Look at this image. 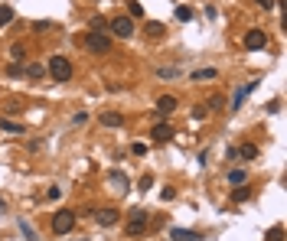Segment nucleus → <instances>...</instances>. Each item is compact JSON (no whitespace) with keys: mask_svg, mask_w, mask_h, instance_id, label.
I'll use <instances>...</instances> for the list:
<instances>
[{"mask_svg":"<svg viewBox=\"0 0 287 241\" xmlns=\"http://www.w3.org/2000/svg\"><path fill=\"white\" fill-rule=\"evenodd\" d=\"M85 49L95 52V55H105L111 49V36L108 33H98V30H89V33H85Z\"/></svg>","mask_w":287,"mask_h":241,"instance_id":"obj_1","label":"nucleus"},{"mask_svg":"<svg viewBox=\"0 0 287 241\" xmlns=\"http://www.w3.org/2000/svg\"><path fill=\"white\" fill-rule=\"evenodd\" d=\"M49 75H53L55 82H69V78H72V62H69L66 55H53V59H49Z\"/></svg>","mask_w":287,"mask_h":241,"instance_id":"obj_2","label":"nucleus"},{"mask_svg":"<svg viewBox=\"0 0 287 241\" xmlns=\"http://www.w3.org/2000/svg\"><path fill=\"white\" fill-rule=\"evenodd\" d=\"M72 228H75V212H72V208L55 212V219H53V235H69Z\"/></svg>","mask_w":287,"mask_h":241,"instance_id":"obj_3","label":"nucleus"},{"mask_svg":"<svg viewBox=\"0 0 287 241\" xmlns=\"http://www.w3.org/2000/svg\"><path fill=\"white\" fill-rule=\"evenodd\" d=\"M150 225V215L144 212V208H134L131 212V222H127V235H144Z\"/></svg>","mask_w":287,"mask_h":241,"instance_id":"obj_4","label":"nucleus"},{"mask_svg":"<svg viewBox=\"0 0 287 241\" xmlns=\"http://www.w3.org/2000/svg\"><path fill=\"white\" fill-rule=\"evenodd\" d=\"M111 33L118 36V39H131L134 36V20L131 17H114V20H111Z\"/></svg>","mask_w":287,"mask_h":241,"instance_id":"obj_5","label":"nucleus"},{"mask_svg":"<svg viewBox=\"0 0 287 241\" xmlns=\"http://www.w3.org/2000/svg\"><path fill=\"white\" fill-rule=\"evenodd\" d=\"M265 46H268L265 30H248V33H245V49H248V52H258V49H265Z\"/></svg>","mask_w":287,"mask_h":241,"instance_id":"obj_6","label":"nucleus"},{"mask_svg":"<svg viewBox=\"0 0 287 241\" xmlns=\"http://www.w3.org/2000/svg\"><path fill=\"white\" fill-rule=\"evenodd\" d=\"M173 111H177V98H173V95H163V98L157 101V118L160 120H166Z\"/></svg>","mask_w":287,"mask_h":241,"instance_id":"obj_7","label":"nucleus"},{"mask_svg":"<svg viewBox=\"0 0 287 241\" xmlns=\"http://www.w3.org/2000/svg\"><path fill=\"white\" fill-rule=\"evenodd\" d=\"M150 137H154V143H166V140H173V127H170V124H157L154 131H150Z\"/></svg>","mask_w":287,"mask_h":241,"instance_id":"obj_8","label":"nucleus"},{"mask_svg":"<svg viewBox=\"0 0 287 241\" xmlns=\"http://www.w3.org/2000/svg\"><path fill=\"white\" fill-rule=\"evenodd\" d=\"M95 222H98V225H118V208H98V212H95Z\"/></svg>","mask_w":287,"mask_h":241,"instance_id":"obj_9","label":"nucleus"},{"mask_svg":"<svg viewBox=\"0 0 287 241\" xmlns=\"http://www.w3.org/2000/svg\"><path fill=\"white\" fill-rule=\"evenodd\" d=\"M170 238L173 241H202V235L193 228H170Z\"/></svg>","mask_w":287,"mask_h":241,"instance_id":"obj_10","label":"nucleus"},{"mask_svg":"<svg viewBox=\"0 0 287 241\" xmlns=\"http://www.w3.org/2000/svg\"><path fill=\"white\" fill-rule=\"evenodd\" d=\"M254 88H258V82H248V85H242V88H238V91L232 95V108H235V111H238V104H242V101L248 98V95H251Z\"/></svg>","mask_w":287,"mask_h":241,"instance_id":"obj_11","label":"nucleus"},{"mask_svg":"<svg viewBox=\"0 0 287 241\" xmlns=\"http://www.w3.org/2000/svg\"><path fill=\"white\" fill-rule=\"evenodd\" d=\"M101 124H105V127H121L124 114H118V111H105V114H101Z\"/></svg>","mask_w":287,"mask_h":241,"instance_id":"obj_12","label":"nucleus"},{"mask_svg":"<svg viewBox=\"0 0 287 241\" xmlns=\"http://www.w3.org/2000/svg\"><path fill=\"white\" fill-rule=\"evenodd\" d=\"M144 33L150 36V39H160V36L166 33V26H163V23H157V20H147V26H144Z\"/></svg>","mask_w":287,"mask_h":241,"instance_id":"obj_13","label":"nucleus"},{"mask_svg":"<svg viewBox=\"0 0 287 241\" xmlns=\"http://www.w3.org/2000/svg\"><path fill=\"white\" fill-rule=\"evenodd\" d=\"M23 75H30V78H43V75H46V69L39 66V62H30V66H23Z\"/></svg>","mask_w":287,"mask_h":241,"instance_id":"obj_14","label":"nucleus"},{"mask_svg":"<svg viewBox=\"0 0 287 241\" xmlns=\"http://www.w3.org/2000/svg\"><path fill=\"white\" fill-rule=\"evenodd\" d=\"M209 78H219V72H215V69H199V72H193V82H209Z\"/></svg>","mask_w":287,"mask_h":241,"instance_id":"obj_15","label":"nucleus"},{"mask_svg":"<svg viewBox=\"0 0 287 241\" xmlns=\"http://www.w3.org/2000/svg\"><path fill=\"white\" fill-rule=\"evenodd\" d=\"M0 127L10 131V134H23V124L20 120H10V118H0Z\"/></svg>","mask_w":287,"mask_h":241,"instance_id":"obj_16","label":"nucleus"},{"mask_svg":"<svg viewBox=\"0 0 287 241\" xmlns=\"http://www.w3.org/2000/svg\"><path fill=\"white\" fill-rule=\"evenodd\" d=\"M238 156H242V160H254V156H258V147H254V143H242V147H238Z\"/></svg>","mask_w":287,"mask_h":241,"instance_id":"obj_17","label":"nucleus"},{"mask_svg":"<svg viewBox=\"0 0 287 241\" xmlns=\"http://www.w3.org/2000/svg\"><path fill=\"white\" fill-rule=\"evenodd\" d=\"M245 179H248L245 170H229V183H232V186H245Z\"/></svg>","mask_w":287,"mask_h":241,"instance_id":"obj_18","label":"nucleus"},{"mask_svg":"<svg viewBox=\"0 0 287 241\" xmlns=\"http://www.w3.org/2000/svg\"><path fill=\"white\" fill-rule=\"evenodd\" d=\"M111 183L118 186V192H127V186H131V183H127V176H124V173H111Z\"/></svg>","mask_w":287,"mask_h":241,"instance_id":"obj_19","label":"nucleus"},{"mask_svg":"<svg viewBox=\"0 0 287 241\" xmlns=\"http://www.w3.org/2000/svg\"><path fill=\"white\" fill-rule=\"evenodd\" d=\"M13 17H17V13H13V7H7V3H3V7H0V26L13 23Z\"/></svg>","mask_w":287,"mask_h":241,"instance_id":"obj_20","label":"nucleus"},{"mask_svg":"<svg viewBox=\"0 0 287 241\" xmlns=\"http://www.w3.org/2000/svg\"><path fill=\"white\" fill-rule=\"evenodd\" d=\"M248 196H251V189H248V186H242V189L235 186V189H232V202H245Z\"/></svg>","mask_w":287,"mask_h":241,"instance_id":"obj_21","label":"nucleus"},{"mask_svg":"<svg viewBox=\"0 0 287 241\" xmlns=\"http://www.w3.org/2000/svg\"><path fill=\"white\" fill-rule=\"evenodd\" d=\"M10 55H13V59H17V62H23V59H26V46H23V43H13Z\"/></svg>","mask_w":287,"mask_h":241,"instance_id":"obj_22","label":"nucleus"},{"mask_svg":"<svg viewBox=\"0 0 287 241\" xmlns=\"http://www.w3.org/2000/svg\"><path fill=\"white\" fill-rule=\"evenodd\" d=\"M265 241H284V228H281V225H274V228L265 235Z\"/></svg>","mask_w":287,"mask_h":241,"instance_id":"obj_23","label":"nucleus"},{"mask_svg":"<svg viewBox=\"0 0 287 241\" xmlns=\"http://www.w3.org/2000/svg\"><path fill=\"white\" fill-rule=\"evenodd\" d=\"M137 186H141V192H147V189L154 186V176H150V173H144V176H141V183H137Z\"/></svg>","mask_w":287,"mask_h":241,"instance_id":"obj_24","label":"nucleus"},{"mask_svg":"<svg viewBox=\"0 0 287 241\" xmlns=\"http://www.w3.org/2000/svg\"><path fill=\"white\" fill-rule=\"evenodd\" d=\"M127 13H131V17H144V7L137 0H131V3H127Z\"/></svg>","mask_w":287,"mask_h":241,"instance_id":"obj_25","label":"nucleus"},{"mask_svg":"<svg viewBox=\"0 0 287 241\" xmlns=\"http://www.w3.org/2000/svg\"><path fill=\"white\" fill-rule=\"evenodd\" d=\"M177 20H193V10L189 7H177Z\"/></svg>","mask_w":287,"mask_h":241,"instance_id":"obj_26","label":"nucleus"},{"mask_svg":"<svg viewBox=\"0 0 287 241\" xmlns=\"http://www.w3.org/2000/svg\"><path fill=\"white\" fill-rule=\"evenodd\" d=\"M20 231H23V235H26V241H36V231L30 228V225H26V222H20Z\"/></svg>","mask_w":287,"mask_h":241,"instance_id":"obj_27","label":"nucleus"},{"mask_svg":"<svg viewBox=\"0 0 287 241\" xmlns=\"http://www.w3.org/2000/svg\"><path fill=\"white\" fill-rule=\"evenodd\" d=\"M254 3H258L261 10H274V7H277V0H254Z\"/></svg>","mask_w":287,"mask_h":241,"instance_id":"obj_28","label":"nucleus"},{"mask_svg":"<svg viewBox=\"0 0 287 241\" xmlns=\"http://www.w3.org/2000/svg\"><path fill=\"white\" fill-rule=\"evenodd\" d=\"M105 26H108V23H105V17H95V20H91V30H98V33L105 30Z\"/></svg>","mask_w":287,"mask_h":241,"instance_id":"obj_29","label":"nucleus"},{"mask_svg":"<svg viewBox=\"0 0 287 241\" xmlns=\"http://www.w3.org/2000/svg\"><path fill=\"white\" fill-rule=\"evenodd\" d=\"M206 114H209V111H206V104H199V108H193V118H196V120H202Z\"/></svg>","mask_w":287,"mask_h":241,"instance_id":"obj_30","label":"nucleus"},{"mask_svg":"<svg viewBox=\"0 0 287 241\" xmlns=\"http://www.w3.org/2000/svg\"><path fill=\"white\" fill-rule=\"evenodd\" d=\"M131 150H134V156H144V154H147V147H144V143H134Z\"/></svg>","mask_w":287,"mask_h":241,"instance_id":"obj_31","label":"nucleus"},{"mask_svg":"<svg viewBox=\"0 0 287 241\" xmlns=\"http://www.w3.org/2000/svg\"><path fill=\"white\" fill-rule=\"evenodd\" d=\"M10 75H23V62H13V66H10Z\"/></svg>","mask_w":287,"mask_h":241,"instance_id":"obj_32","label":"nucleus"},{"mask_svg":"<svg viewBox=\"0 0 287 241\" xmlns=\"http://www.w3.org/2000/svg\"><path fill=\"white\" fill-rule=\"evenodd\" d=\"M0 208H3V199H0Z\"/></svg>","mask_w":287,"mask_h":241,"instance_id":"obj_33","label":"nucleus"},{"mask_svg":"<svg viewBox=\"0 0 287 241\" xmlns=\"http://www.w3.org/2000/svg\"><path fill=\"white\" fill-rule=\"evenodd\" d=\"M78 241H85V238H78Z\"/></svg>","mask_w":287,"mask_h":241,"instance_id":"obj_34","label":"nucleus"}]
</instances>
